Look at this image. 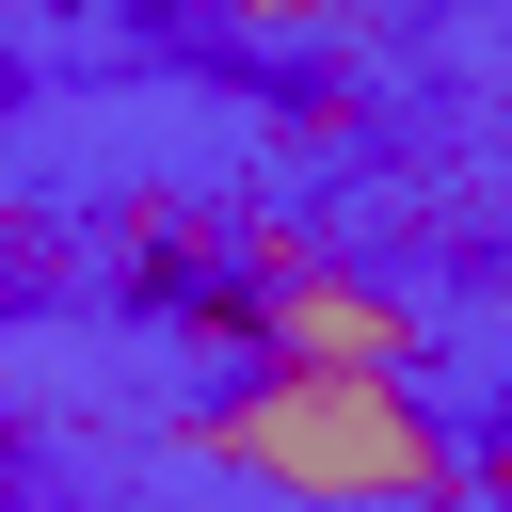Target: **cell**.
<instances>
[{"mask_svg": "<svg viewBox=\"0 0 512 512\" xmlns=\"http://www.w3.org/2000/svg\"><path fill=\"white\" fill-rule=\"evenodd\" d=\"M192 336L240 352V368H400V384H416V336H432V320H416L368 256H336V240H304V224H256L240 272L192 304Z\"/></svg>", "mask_w": 512, "mask_h": 512, "instance_id": "obj_2", "label": "cell"}, {"mask_svg": "<svg viewBox=\"0 0 512 512\" xmlns=\"http://www.w3.org/2000/svg\"><path fill=\"white\" fill-rule=\"evenodd\" d=\"M192 464L288 496V512H464V432L400 368H224L192 400Z\"/></svg>", "mask_w": 512, "mask_h": 512, "instance_id": "obj_1", "label": "cell"}, {"mask_svg": "<svg viewBox=\"0 0 512 512\" xmlns=\"http://www.w3.org/2000/svg\"><path fill=\"white\" fill-rule=\"evenodd\" d=\"M192 32H240V48H288V32H320L336 0H176Z\"/></svg>", "mask_w": 512, "mask_h": 512, "instance_id": "obj_3", "label": "cell"}, {"mask_svg": "<svg viewBox=\"0 0 512 512\" xmlns=\"http://www.w3.org/2000/svg\"><path fill=\"white\" fill-rule=\"evenodd\" d=\"M32 16H96V0H32Z\"/></svg>", "mask_w": 512, "mask_h": 512, "instance_id": "obj_5", "label": "cell"}, {"mask_svg": "<svg viewBox=\"0 0 512 512\" xmlns=\"http://www.w3.org/2000/svg\"><path fill=\"white\" fill-rule=\"evenodd\" d=\"M464 512H512V416L480 432V464H464Z\"/></svg>", "mask_w": 512, "mask_h": 512, "instance_id": "obj_4", "label": "cell"}]
</instances>
